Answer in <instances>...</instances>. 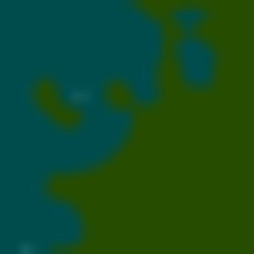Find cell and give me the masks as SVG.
<instances>
[{"label": "cell", "mask_w": 254, "mask_h": 254, "mask_svg": "<svg viewBox=\"0 0 254 254\" xmlns=\"http://www.w3.org/2000/svg\"><path fill=\"white\" fill-rule=\"evenodd\" d=\"M163 92H214L224 81V41H214V0H163Z\"/></svg>", "instance_id": "6da1fadb"}]
</instances>
